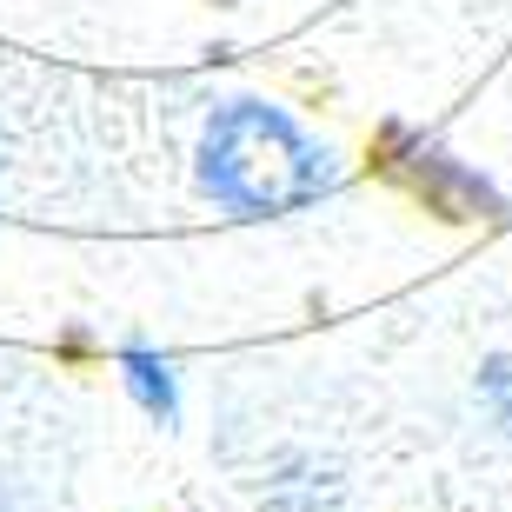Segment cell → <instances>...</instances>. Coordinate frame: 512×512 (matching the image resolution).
I'll return each instance as SVG.
<instances>
[{"mask_svg":"<svg viewBox=\"0 0 512 512\" xmlns=\"http://www.w3.org/2000/svg\"><path fill=\"white\" fill-rule=\"evenodd\" d=\"M479 399H486V413H493L499 426H512V360H493L479 373Z\"/></svg>","mask_w":512,"mask_h":512,"instance_id":"277c9868","label":"cell"},{"mask_svg":"<svg viewBox=\"0 0 512 512\" xmlns=\"http://www.w3.org/2000/svg\"><path fill=\"white\" fill-rule=\"evenodd\" d=\"M200 187L227 213H293L333 187V153L266 100H227L200 140Z\"/></svg>","mask_w":512,"mask_h":512,"instance_id":"6da1fadb","label":"cell"},{"mask_svg":"<svg viewBox=\"0 0 512 512\" xmlns=\"http://www.w3.org/2000/svg\"><path fill=\"white\" fill-rule=\"evenodd\" d=\"M406 173H413V187L433 200L446 220H499L506 200H499L479 173H466L453 153H439L433 140H406Z\"/></svg>","mask_w":512,"mask_h":512,"instance_id":"7a4b0ae2","label":"cell"},{"mask_svg":"<svg viewBox=\"0 0 512 512\" xmlns=\"http://www.w3.org/2000/svg\"><path fill=\"white\" fill-rule=\"evenodd\" d=\"M120 366H127V393L140 399L160 426H173V419H180V380H173V366L160 360V353H140V346H133Z\"/></svg>","mask_w":512,"mask_h":512,"instance_id":"3957f363","label":"cell"}]
</instances>
